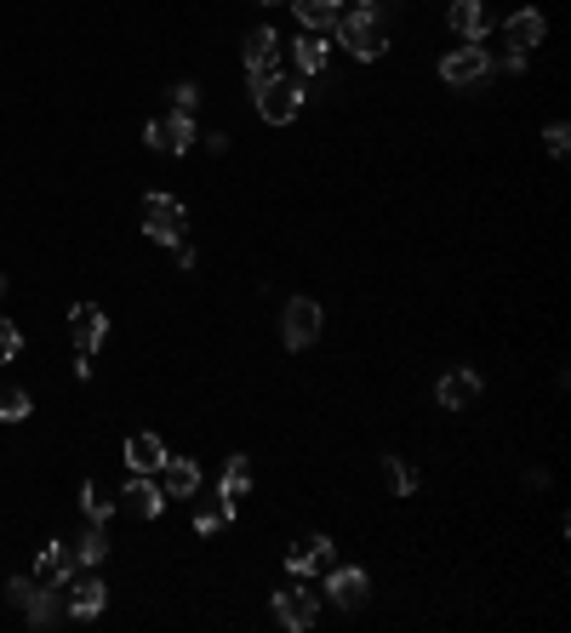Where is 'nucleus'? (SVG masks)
I'll return each instance as SVG.
<instances>
[{"label":"nucleus","instance_id":"1","mask_svg":"<svg viewBox=\"0 0 571 633\" xmlns=\"http://www.w3.org/2000/svg\"><path fill=\"white\" fill-rule=\"evenodd\" d=\"M338 47H348L360 63H378L383 52H389V29L378 24V12H366V7H355V12H343L338 17Z\"/></svg>","mask_w":571,"mask_h":633},{"label":"nucleus","instance_id":"2","mask_svg":"<svg viewBox=\"0 0 571 633\" xmlns=\"http://www.w3.org/2000/svg\"><path fill=\"white\" fill-rule=\"evenodd\" d=\"M143 235L155 240V245H178L189 235V212H183V200H172V194H149L143 200Z\"/></svg>","mask_w":571,"mask_h":633},{"label":"nucleus","instance_id":"3","mask_svg":"<svg viewBox=\"0 0 571 633\" xmlns=\"http://www.w3.org/2000/svg\"><path fill=\"white\" fill-rule=\"evenodd\" d=\"M252 103H257V115L269 121V126H292L303 115V92H297V80H263L252 86Z\"/></svg>","mask_w":571,"mask_h":633},{"label":"nucleus","instance_id":"4","mask_svg":"<svg viewBox=\"0 0 571 633\" xmlns=\"http://www.w3.org/2000/svg\"><path fill=\"white\" fill-rule=\"evenodd\" d=\"M275 617H280V628H292V633H303V628H315L320 622V594H309V582H292V587H280L275 594Z\"/></svg>","mask_w":571,"mask_h":633},{"label":"nucleus","instance_id":"5","mask_svg":"<svg viewBox=\"0 0 571 633\" xmlns=\"http://www.w3.org/2000/svg\"><path fill=\"white\" fill-rule=\"evenodd\" d=\"M143 138H149V149H155V154H189L201 131H194V115H183V109H172V115L149 121Z\"/></svg>","mask_w":571,"mask_h":633},{"label":"nucleus","instance_id":"6","mask_svg":"<svg viewBox=\"0 0 571 633\" xmlns=\"http://www.w3.org/2000/svg\"><path fill=\"white\" fill-rule=\"evenodd\" d=\"M320 303L315 297H292L286 303V314H280V337H286V349H309L315 337H320Z\"/></svg>","mask_w":571,"mask_h":633},{"label":"nucleus","instance_id":"7","mask_svg":"<svg viewBox=\"0 0 571 633\" xmlns=\"http://www.w3.org/2000/svg\"><path fill=\"white\" fill-rule=\"evenodd\" d=\"M486 75H492V52L474 47V40H464L457 52L441 58V80L446 86H474V80H486Z\"/></svg>","mask_w":571,"mask_h":633},{"label":"nucleus","instance_id":"8","mask_svg":"<svg viewBox=\"0 0 571 633\" xmlns=\"http://www.w3.org/2000/svg\"><path fill=\"white\" fill-rule=\"evenodd\" d=\"M246 75H252V86L280 75V35L275 29H252L246 35Z\"/></svg>","mask_w":571,"mask_h":633},{"label":"nucleus","instance_id":"9","mask_svg":"<svg viewBox=\"0 0 571 633\" xmlns=\"http://www.w3.org/2000/svg\"><path fill=\"white\" fill-rule=\"evenodd\" d=\"M326 594H332V605L343 610H360L371 599V577L360 571V565H332V577H326Z\"/></svg>","mask_w":571,"mask_h":633},{"label":"nucleus","instance_id":"10","mask_svg":"<svg viewBox=\"0 0 571 633\" xmlns=\"http://www.w3.org/2000/svg\"><path fill=\"white\" fill-rule=\"evenodd\" d=\"M69 331H75V354L92 359V354L103 349V337H109L103 308H98V303H75V308H69Z\"/></svg>","mask_w":571,"mask_h":633},{"label":"nucleus","instance_id":"11","mask_svg":"<svg viewBox=\"0 0 571 633\" xmlns=\"http://www.w3.org/2000/svg\"><path fill=\"white\" fill-rule=\"evenodd\" d=\"M332 554H338L332 536H303V542H292V554H286V571L309 582L315 571H326V565H332Z\"/></svg>","mask_w":571,"mask_h":633},{"label":"nucleus","instance_id":"12","mask_svg":"<svg viewBox=\"0 0 571 633\" xmlns=\"http://www.w3.org/2000/svg\"><path fill=\"white\" fill-rule=\"evenodd\" d=\"M543 35H548V24H543V12H532V7L515 12L509 24H503V40H509L515 58H532V52L543 47Z\"/></svg>","mask_w":571,"mask_h":633},{"label":"nucleus","instance_id":"13","mask_svg":"<svg viewBox=\"0 0 571 633\" xmlns=\"http://www.w3.org/2000/svg\"><path fill=\"white\" fill-rule=\"evenodd\" d=\"M434 400H441L446 412H469V405L480 400V371H469V366H452V371L441 377V389H434Z\"/></svg>","mask_w":571,"mask_h":633},{"label":"nucleus","instance_id":"14","mask_svg":"<svg viewBox=\"0 0 571 633\" xmlns=\"http://www.w3.org/2000/svg\"><path fill=\"white\" fill-rule=\"evenodd\" d=\"M103 605H109V587L92 565H86V577H69V617H98Z\"/></svg>","mask_w":571,"mask_h":633},{"label":"nucleus","instance_id":"15","mask_svg":"<svg viewBox=\"0 0 571 633\" xmlns=\"http://www.w3.org/2000/svg\"><path fill=\"white\" fill-rule=\"evenodd\" d=\"M75 571H80V565H75V548H69V542H47V548H40V565H35V582L63 587Z\"/></svg>","mask_w":571,"mask_h":633},{"label":"nucleus","instance_id":"16","mask_svg":"<svg viewBox=\"0 0 571 633\" xmlns=\"http://www.w3.org/2000/svg\"><path fill=\"white\" fill-rule=\"evenodd\" d=\"M120 503H126L131 514H138V519H155V514L166 508V491H161L155 480H149V473H131L126 491H120Z\"/></svg>","mask_w":571,"mask_h":633},{"label":"nucleus","instance_id":"17","mask_svg":"<svg viewBox=\"0 0 571 633\" xmlns=\"http://www.w3.org/2000/svg\"><path fill=\"white\" fill-rule=\"evenodd\" d=\"M161 491L183 503V496L201 491V468H194L189 457H172V451H166V463H161Z\"/></svg>","mask_w":571,"mask_h":633},{"label":"nucleus","instance_id":"18","mask_svg":"<svg viewBox=\"0 0 571 633\" xmlns=\"http://www.w3.org/2000/svg\"><path fill=\"white\" fill-rule=\"evenodd\" d=\"M446 24H452V35H464V40H486V7L480 0H452L446 7Z\"/></svg>","mask_w":571,"mask_h":633},{"label":"nucleus","instance_id":"19","mask_svg":"<svg viewBox=\"0 0 571 633\" xmlns=\"http://www.w3.org/2000/svg\"><path fill=\"white\" fill-rule=\"evenodd\" d=\"M292 58H297L303 75H320L326 63H332V40H326V29H303L297 47H292Z\"/></svg>","mask_w":571,"mask_h":633},{"label":"nucleus","instance_id":"20","mask_svg":"<svg viewBox=\"0 0 571 633\" xmlns=\"http://www.w3.org/2000/svg\"><path fill=\"white\" fill-rule=\"evenodd\" d=\"M166 463V445L155 434H126V468L131 473H161Z\"/></svg>","mask_w":571,"mask_h":633},{"label":"nucleus","instance_id":"21","mask_svg":"<svg viewBox=\"0 0 571 633\" xmlns=\"http://www.w3.org/2000/svg\"><path fill=\"white\" fill-rule=\"evenodd\" d=\"M286 7L297 12L303 29H332L338 17H343V0H286Z\"/></svg>","mask_w":571,"mask_h":633},{"label":"nucleus","instance_id":"22","mask_svg":"<svg viewBox=\"0 0 571 633\" xmlns=\"http://www.w3.org/2000/svg\"><path fill=\"white\" fill-rule=\"evenodd\" d=\"M246 491H252V463H246V457H229V468H224V485H217V496L240 508V496H246Z\"/></svg>","mask_w":571,"mask_h":633},{"label":"nucleus","instance_id":"23","mask_svg":"<svg viewBox=\"0 0 571 633\" xmlns=\"http://www.w3.org/2000/svg\"><path fill=\"white\" fill-rule=\"evenodd\" d=\"M383 480H389L394 496H411V491H417V468H411L406 457H383Z\"/></svg>","mask_w":571,"mask_h":633},{"label":"nucleus","instance_id":"24","mask_svg":"<svg viewBox=\"0 0 571 633\" xmlns=\"http://www.w3.org/2000/svg\"><path fill=\"white\" fill-rule=\"evenodd\" d=\"M69 548H75V565H103L109 559V536H103V526H92L80 542H69Z\"/></svg>","mask_w":571,"mask_h":633},{"label":"nucleus","instance_id":"25","mask_svg":"<svg viewBox=\"0 0 571 633\" xmlns=\"http://www.w3.org/2000/svg\"><path fill=\"white\" fill-rule=\"evenodd\" d=\"M29 412H35L29 394L17 389V382H0V422H24Z\"/></svg>","mask_w":571,"mask_h":633},{"label":"nucleus","instance_id":"26","mask_svg":"<svg viewBox=\"0 0 571 633\" xmlns=\"http://www.w3.org/2000/svg\"><path fill=\"white\" fill-rule=\"evenodd\" d=\"M80 514L92 519V526H103V519L115 514V503H109V496H103V485H92V480H86V485H80Z\"/></svg>","mask_w":571,"mask_h":633},{"label":"nucleus","instance_id":"27","mask_svg":"<svg viewBox=\"0 0 571 633\" xmlns=\"http://www.w3.org/2000/svg\"><path fill=\"white\" fill-rule=\"evenodd\" d=\"M229 519H234V503H224V496H217V503H206L201 514H194V531H201V536H212L217 526H229Z\"/></svg>","mask_w":571,"mask_h":633},{"label":"nucleus","instance_id":"28","mask_svg":"<svg viewBox=\"0 0 571 633\" xmlns=\"http://www.w3.org/2000/svg\"><path fill=\"white\" fill-rule=\"evenodd\" d=\"M543 149H548V154H555V161H560V154L571 149V126H566V121H555V126L543 131Z\"/></svg>","mask_w":571,"mask_h":633},{"label":"nucleus","instance_id":"29","mask_svg":"<svg viewBox=\"0 0 571 633\" xmlns=\"http://www.w3.org/2000/svg\"><path fill=\"white\" fill-rule=\"evenodd\" d=\"M194 103H201V86H194V80L172 86V109H183V115H194Z\"/></svg>","mask_w":571,"mask_h":633},{"label":"nucleus","instance_id":"30","mask_svg":"<svg viewBox=\"0 0 571 633\" xmlns=\"http://www.w3.org/2000/svg\"><path fill=\"white\" fill-rule=\"evenodd\" d=\"M17 349H24V331L12 320H0V359H17Z\"/></svg>","mask_w":571,"mask_h":633},{"label":"nucleus","instance_id":"31","mask_svg":"<svg viewBox=\"0 0 571 633\" xmlns=\"http://www.w3.org/2000/svg\"><path fill=\"white\" fill-rule=\"evenodd\" d=\"M7 594H12V605H29V599H35V582H29V577H12Z\"/></svg>","mask_w":571,"mask_h":633},{"label":"nucleus","instance_id":"32","mask_svg":"<svg viewBox=\"0 0 571 633\" xmlns=\"http://www.w3.org/2000/svg\"><path fill=\"white\" fill-rule=\"evenodd\" d=\"M355 7H366V12H371V7H378V0H355Z\"/></svg>","mask_w":571,"mask_h":633},{"label":"nucleus","instance_id":"33","mask_svg":"<svg viewBox=\"0 0 571 633\" xmlns=\"http://www.w3.org/2000/svg\"><path fill=\"white\" fill-rule=\"evenodd\" d=\"M263 7H280V0H263Z\"/></svg>","mask_w":571,"mask_h":633},{"label":"nucleus","instance_id":"34","mask_svg":"<svg viewBox=\"0 0 571 633\" xmlns=\"http://www.w3.org/2000/svg\"><path fill=\"white\" fill-rule=\"evenodd\" d=\"M0 291H7V275H0Z\"/></svg>","mask_w":571,"mask_h":633}]
</instances>
